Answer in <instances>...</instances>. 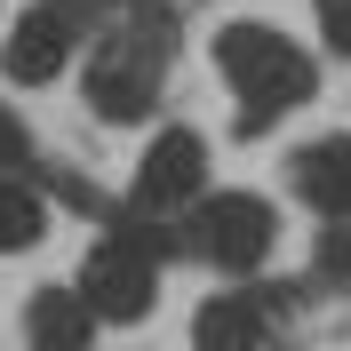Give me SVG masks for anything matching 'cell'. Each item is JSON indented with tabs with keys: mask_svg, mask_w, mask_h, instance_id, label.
Wrapping results in <instances>:
<instances>
[{
	"mask_svg": "<svg viewBox=\"0 0 351 351\" xmlns=\"http://www.w3.org/2000/svg\"><path fill=\"white\" fill-rule=\"evenodd\" d=\"M168 56H176V16L160 8V0H136L128 16H120V32H104V40L88 48L80 80H88L96 120H144V112L160 104Z\"/></svg>",
	"mask_w": 351,
	"mask_h": 351,
	"instance_id": "cell-1",
	"label": "cell"
},
{
	"mask_svg": "<svg viewBox=\"0 0 351 351\" xmlns=\"http://www.w3.org/2000/svg\"><path fill=\"white\" fill-rule=\"evenodd\" d=\"M216 64L223 80H232V96H240V128H271V120H287L295 104H311V88H319V72H311V56L287 32H271V24H223L216 32Z\"/></svg>",
	"mask_w": 351,
	"mask_h": 351,
	"instance_id": "cell-2",
	"label": "cell"
},
{
	"mask_svg": "<svg viewBox=\"0 0 351 351\" xmlns=\"http://www.w3.org/2000/svg\"><path fill=\"white\" fill-rule=\"evenodd\" d=\"M192 247L216 263V271L247 280V271H263L271 247H280V216H271V199H256V192H208L192 208Z\"/></svg>",
	"mask_w": 351,
	"mask_h": 351,
	"instance_id": "cell-3",
	"label": "cell"
},
{
	"mask_svg": "<svg viewBox=\"0 0 351 351\" xmlns=\"http://www.w3.org/2000/svg\"><path fill=\"white\" fill-rule=\"evenodd\" d=\"M160 295V247L144 232H104L80 263V304L96 319H144Z\"/></svg>",
	"mask_w": 351,
	"mask_h": 351,
	"instance_id": "cell-4",
	"label": "cell"
},
{
	"mask_svg": "<svg viewBox=\"0 0 351 351\" xmlns=\"http://www.w3.org/2000/svg\"><path fill=\"white\" fill-rule=\"evenodd\" d=\"M208 199V144L192 128H160L144 144V168H136V208L144 216H184Z\"/></svg>",
	"mask_w": 351,
	"mask_h": 351,
	"instance_id": "cell-5",
	"label": "cell"
},
{
	"mask_svg": "<svg viewBox=\"0 0 351 351\" xmlns=\"http://www.w3.org/2000/svg\"><path fill=\"white\" fill-rule=\"evenodd\" d=\"M0 64H8L16 88H48L72 64V16L64 8H24L16 32H8V48H0Z\"/></svg>",
	"mask_w": 351,
	"mask_h": 351,
	"instance_id": "cell-6",
	"label": "cell"
},
{
	"mask_svg": "<svg viewBox=\"0 0 351 351\" xmlns=\"http://www.w3.org/2000/svg\"><path fill=\"white\" fill-rule=\"evenodd\" d=\"M295 192L328 223H351V136H319L295 152Z\"/></svg>",
	"mask_w": 351,
	"mask_h": 351,
	"instance_id": "cell-7",
	"label": "cell"
},
{
	"mask_svg": "<svg viewBox=\"0 0 351 351\" xmlns=\"http://www.w3.org/2000/svg\"><path fill=\"white\" fill-rule=\"evenodd\" d=\"M24 343L32 351H88L96 343V311L72 295V287H40L24 304Z\"/></svg>",
	"mask_w": 351,
	"mask_h": 351,
	"instance_id": "cell-8",
	"label": "cell"
},
{
	"mask_svg": "<svg viewBox=\"0 0 351 351\" xmlns=\"http://www.w3.org/2000/svg\"><path fill=\"white\" fill-rule=\"evenodd\" d=\"M192 343L199 351H271V328H263L256 295H208L192 311Z\"/></svg>",
	"mask_w": 351,
	"mask_h": 351,
	"instance_id": "cell-9",
	"label": "cell"
},
{
	"mask_svg": "<svg viewBox=\"0 0 351 351\" xmlns=\"http://www.w3.org/2000/svg\"><path fill=\"white\" fill-rule=\"evenodd\" d=\"M48 232V199L24 184V176H0V256H24V247H40Z\"/></svg>",
	"mask_w": 351,
	"mask_h": 351,
	"instance_id": "cell-10",
	"label": "cell"
},
{
	"mask_svg": "<svg viewBox=\"0 0 351 351\" xmlns=\"http://www.w3.org/2000/svg\"><path fill=\"white\" fill-rule=\"evenodd\" d=\"M311 271H319V280H335V287H351V232H343V223H328V232H319Z\"/></svg>",
	"mask_w": 351,
	"mask_h": 351,
	"instance_id": "cell-11",
	"label": "cell"
},
{
	"mask_svg": "<svg viewBox=\"0 0 351 351\" xmlns=\"http://www.w3.org/2000/svg\"><path fill=\"white\" fill-rule=\"evenodd\" d=\"M311 16H319V40L335 56H351V0H311Z\"/></svg>",
	"mask_w": 351,
	"mask_h": 351,
	"instance_id": "cell-12",
	"label": "cell"
},
{
	"mask_svg": "<svg viewBox=\"0 0 351 351\" xmlns=\"http://www.w3.org/2000/svg\"><path fill=\"white\" fill-rule=\"evenodd\" d=\"M0 160H24V128L8 120V112H0Z\"/></svg>",
	"mask_w": 351,
	"mask_h": 351,
	"instance_id": "cell-13",
	"label": "cell"
},
{
	"mask_svg": "<svg viewBox=\"0 0 351 351\" xmlns=\"http://www.w3.org/2000/svg\"><path fill=\"white\" fill-rule=\"evenodd\" d=\"M56 8H80V16H96V8H120V0H56Z\"/></svg>",
	"mask_w": 351,
	"mask_h": 351,
	"instance_id": "cell-14",
	"label": "cell"
}]
</instances>
